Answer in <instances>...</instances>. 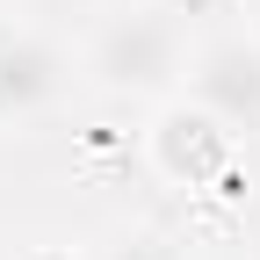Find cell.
Instances as JSON below:
<instances>
[{
  "label": "cell",
  "instance_id": "1",
  "mask_svg": "<svg viewBox=\"0 0 260 260\" xmlns=\"http://www.w3.org/2000/svg\"><path fill=\"white\" fill-rule=\"evenodd\" d=\"M188 58H195V44H188L181 0H123L94 22L80 73L116 102H174L188 80Z\"/></svg>",
  "mask_w": 260,
  "mask_h": 260
},
{
  "label": "cell",
  "instance_id": "2",
  "mask_svg": "<svg viewBox=\"0 0 260 260\" xmlns=\"http://www.w3.org/2000/svg\"><path fill=\"white\" fill-rule=\"evenodd\" d=\"M181 94L203 116H217L232 138H260V37L253 29H232V37L195 44Z\"/></svg>",
  "mask_w": 260,
  "mask_h": 260
},
{
  "label": "cell",
  "instance_id": "3",
  "mask_svg": "<svg viewBox=\"0 0 260 260\" xmlns=\"http://www.w3.org/2000/svg\"><path fill=\"white\" fill-rule=\"evenodd\" d=\"M232 145H239V138H232L217 116H203L188 94L159 102V109H152V130H145V159H152L174 188H210L224 167H232Z\"/></svg>",
  "mask_w": 260,
  "mask_h": 260
},
{
  "label": "cell",
  "instance_id": "4",
  "mask_svg": "<svg viewBox=\"0 0 260 260\" xmlns=\"http://www.w3.org/2000/svg\"><path fill=\"white\" fill-rule=\"evenodd\" d=\"M73 87V58H65L44 29H8L0 37V123H37L65 102Z\"/></svg>",
  "mask_w": 260,
  "mask_h": 260
},
{
  "label": "cell",
  "instance_id": "5",
  "mask_svg": "<svg viewBox=\"0 0 260 260\" xmlns=\"http://www.w3.org/2000/svg\"><path fill=\"white\" fill-rule=\"evenodd\" d=\"M87 260H181L174 253V239H159V232H116V239H102Z\"/></svg>",
  "mask_w": 260,
  "mask_h": 260
},
{
  "label": "cell",
  "instance_id": "6",
  "mask_svg": "<svg viewBox=\"0 0 260 260\" xmlns=\"http://www.w3.org/2000/svg\"><path fill=\"white\" fill-rule=\"evenodd\" d=\"M246 15H253V22H246V29H253V37H260V0H246Z\"/></svg>",
  "mask_w": 260,
  "mask_h": 260
},
{
  "label": "cell",
  "instance_id": "7",
  "mask_svg": "<svg viewBox=\"0 0 260 260\" xmlns=\"http://www.w3.org/2000/svg\"><path fill=\"white\" fill-rule=\"evenodd\" d=\"M29 260H65V253H29Z\"/></svg>",
  "mask_w": 260,
  "mask_h": 260
}]
</instances>
